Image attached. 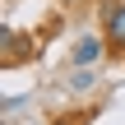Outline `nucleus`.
Segmentation results:
<instances>
[{
	"mask_svg": "<svg viewBox=\"0 0 125 125\" xmlns=\"http://www.w3.org/2000/svg\"><path fill=\"white\" fill-rule=\"evenodd\" d=\"M5 125H14V121H5Z\"/></svg>",
	"mask_w": 125,
	"mask_h": 125,
	"instance_id": "39448f33",
	"label": "nucleus"
},
{
	"mask_svg": "<svg viewBox=\"0 0 125 125\" xmlns=\"http://www.w3.org/2000/svg\"><path fill=\"white\" fill-rule=\"evenodd\" d=\"M102 28H107V46L125 51V0H107L102 5Z\"/></svg>",
	"mask_w": 125,
	"mask_h": 125,
	"instance_id": "f257e3e1",
	"label": "nucleus"
},
{
	"mask_svg": "<svg viewBox=\"0 0 125 125\" xmlns=\"http://www.w3.org/2000/svg\"><path fill=\"white\" fill-rule=\"evenodd\" d=\"M70 88H74V93H88V88H93V74H88V70H79V74L70 79Z\"/></svg>",
	"mask_w": 125,
	"mask_h": 125,
	"instance_id": "7ed1b4c3",
	"label": "nucleus"
},
{
	"mask_svg": "<svg viewBox=\"0 0 125 125\" xmlns=\"http://www.w3.org/2000/svg\"><path fill=\"white\" fill-rule=\"evenodd\" d=\"M56 125H70V121H56ZM79 125H83V121H79Z\"/></svg>",
	"mask_w": 125,
	"mask_h": 125,
	"instance_id": "20e7f679",
	"label": "nucleus"
},
{
	"mask_svg": "<svg viewBox=\"0 0 125 125\" xmlns=\"http://www.w3.org/2000/svg\"><path fill=\"white\" fill-rule=\"evenodd\" d=\"M97 56H102V42H97V37H79L74 51H70V65H74V70H88Z\"/></svg>",
	"mask_w": 125,
	"mask_h": 125,
	"instance_id": "f03ea898",
	"label": "nucleus"
}]
</instances>
